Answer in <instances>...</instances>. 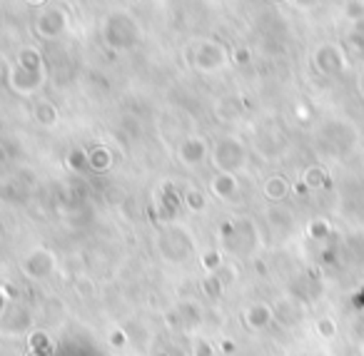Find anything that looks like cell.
<instances>
[{
  "instance_id": "obj_1",
  "label": "cell",
  "mask_w": 364,
  "mask_h": 356,
  "mask_svg": "<svg viewBox=\"0 0 364 356\" xmlns=\"http://www.w3.org/2000/svg\"><path fill=\"white\" fill-rule=\"evenodd\" d=\"M344 63H347V58H344V53L339 50L337 45H322L317 53V68L324 72V75H334V72H339L344 68Z\"/></svg>"
},
{
  "instance_id": "obj_2",
  "label": "cell",
  "mask_w": 364,
  "mask_h": 356,
  "mask_svg": "<svg viewBox=\"0 0 364 356\" xmlns=\"http://www.w3.org/2000/svg\"><path fill=\"white\" fill-rule=\"evenodd\" d=\"M344 16H347V21L364 23V3H347L344 6Z\"/></svg>"
},
{
  "instance_id": "obj_3",
  "label": "cell",
  "mask_w": 364,
  "mask_h": 356,
  "mask_svg": "<svg viewBox=\"0 0 364 356\" xmlns=\"http://www.w3.org/2000/svg\"><path fill=\"white\" fill-rule=\"evenodd\" d=\"M334 331H337V326H334V321H332V319H322V321H319V334H322V336L332 339Z\"/></svg>"
},
{
  "instance_id": "obj_4",
  "label": "cell",
  "mask_w": 364,
  "mask_h": 356,
  "mask_svg": "<svg viewBox=\"0 0 364 356\" xmlns=\"http://www.w3.org/2000/svg\"><path fill=\"white\" fill-rule=\"evenodd\" d=\"M284 192H287V185H284L282 180H274L272 185H269V197H284Z\"/></svg>"
},
{
  "instance_id": "obj_5",
  "label": "cell",
  "mask_w": 364,
  "mask_h": 356,
  "mask_svg": "<svg viewBox=\"0 0 364 356\" xmlns=\"http://www.w3.org/2000/svg\"><path fill=\"white\" fill-rule=\"evenodd\" d=\"M359 92H362V97H364V75L359 77Z\"/></svg>"
}]
</instances>
